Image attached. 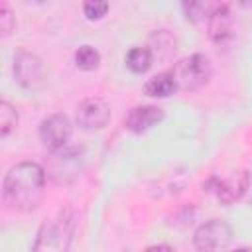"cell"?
Here are the masks:
<instances>
[{
  "label": "cell",
  "mask_w": 252,
  "mask_h": 252,
  "mask_svg": "<svg viewBox=\"0 0 252 252\" xmlns=\"http://www.w3.org/2000/svg\"><path fill=\"white\" fill-rule=\"evenodd\" d=\"M177 89V83L173 79V75L169 71H163V73H158L154 75L152 79L146 81L144 85V93L148 96H154V98H165V96H171Z\"/></svg>",
  "instance_id": "8fae6325"
},
{
  "label": "cell",
  "mask_w": 252,
  "mask_h": 252,
  "mask_svg": "<svg viewBox=\"0 0 252 252\" xmlns=\"http://www.w3.org/2000/svg\"><path fill=\"white\" fill-rule=\"evenodd\" d=\"M163 118H165L163 108H159L156 104L134 106L124 118V128L130 130L132 134H144V132L152 130L154 126H158Z\"/></svg>",
  "instance_id": "30bf717a"
},
{
  "label": "cell",
  "mask_w": 252,
  "mask_h": 252,
  "mask_svg": "<svg viewBox=\"0 0 252 252\" xmlns=\"http://www.w3.org/2000/svg\"><path fill=\"white\" fill-rule=\"evenodd\" d=\"M144 252H175V248L169 244H154V246H148Z\"/></svg>",
  "instance_id": "d6986e66"
},
{
  "label": "cell",
  "mask_w": 252,
  "mask_h": 252,
  "mask_svg": "<svg viewBox=\"0 0 252 252\" xmlns=\"http://www.w3.org/2000/svg\"><path fill=\"white\" fill-rule=\"evenodd\" d=\"M177 83V89L181 91H197L203 85L209 83L213 75V67L207 55L193 53L181 61H177L169 71Z\"/></svg>",
  "instance_id": "7a4b0ae2"
},
{
  "label": "cell",
  "mask_w": 252,
  "mask_h": 252,
  "mask_svg": "<svg viewBox=\"0 0 252 252\" xmlns=\"http://www.w3.org/2000/svg\"><path fill=\"white\" fill-rule=\"evenodd\" d=\"M73 134V126L67 114H49L39 124V140L49 152H59L67 148V142Z\"/></svg>",
  "instance_id": "5b68a950"
},
{
  "label": "cell",
  "mask_w": 252,
  "mask_h": 252,
  "mask_svg": "<svg viewBox=\"0 0 252 252\" xmlns=\"http://www.w3.org/2000/svg\"><path fill=\"white\" fill-rule=\"evenodd\" d=\"M12 71H14L16 83H18L20 87L28 89V91H37V89H41V87L47 83V69H45V63L41 61L39 55H35V53H32V51L20 49V51L14 55Z\"/></svg>",
  "instance_id": "3957f363"
},
{
  "label": "cell",
  "mask_w": 252,
  "mask_h": 252,
  "mask_svg": "<svg viewBox=\"0 0 252 252\" xmlns=\"http://www.w3.org/2000/svg\"><path fill=\"white\" fill-rule=\"evenodd\" d=\"M203 187L207 191H213L222 205H232L250 187V173L248 171H236L234 175H230L226 179L211 177L207 183H203Z\"/></svg>",
  "instance_id": "8992f818"
},
{
  "label": "cell",
  "mask_w": 252,
  "mask_h": 252,
  "mask_svg": "<svg viewBox=\"0 0 252 252\" xmlns=\"http://www.w3.org/2000/svg\"><path fill=\"white\" fill-rule=\"evenodd\" d=\"M81 158H83V154H81L79 148H63L59 152H53V159H51V165H49V175L57 183L71 181L81 169Z\"/></svg>",
  "instance_id": "9c48e42d"
},
{
  "label": "cell",
  "mask_w": 252,
  "mask_h": 252,
  "mask_svg": "<svg viewBox=\"0 0 252 252\" xmlns=\"http://www.w3.org/2000/svg\"><path fill=\"white\" fill-rule=\"evenodd\" d=\"M209 37L217 45H226L234 37V18L228 4H217L207 20Z\"/></svg>",
  "instance_id": "ba28073f"
},
{
  "label": "cell",
  "mask_w": 252,
  "mask_h": 252,
  "mask_svg": "<svg viewBox=\"0 0 252 252\" xmlns=\"http://www.w3.org/2000/svg\"><path fill=\"white\" fill-rule=\"evenodd\" d=\"M232 252H252V248H236V250H232Z\"/></svg>",
  "instance_id": "ffe728a7"
},
{
  "label": "cell",
  "mask_w": 252,
  "mask_h": 252,
  "mask_svg": "<svg viewBox=\"0 0 252 252\" xmlns=\"http://www.w3.org/2000/svg\"><path fill=\"white\" fill-rule=\"evenodd\" d=\"M217 4L213 2H197V0H191V2H183L181 8H183V14L189 22L197 24V22H203V20H209L211 12L215 10Z\"/></svg>",
  "instance_id": "5bb4252c"
},
{
  "label": "cell",
  "mask_w": 252,
  "mask_h": 252,
  "mask_svg": "<svg viewBox=\"0 0 252 252\" xmlns=\"http://www.w3.org/2000/svg\"><path fill=\"white\" fill-rule=\"evenodd\" d=\"M18 124V112L8 100H0V136L6 138Z\"/></svg>",
  "instance_id": "2e32d148"
},
{
  "label": "cell",
  "mask_w": 252,
  "mask_h": 252,
  "mask_svg": "<svg viewBox=\"0 0 252 252\" xmlns=\"http://www.w3.org/2000/svg\"><path fill=\"white\" fill-rule=\"evenodd\" d=\"M14 26H16V16H14L12 8L6 2H2L0 4V35L2 37L10 35L12 30H14Z\"/></svg>",
  "instance_id": "e0dca14e"
},
{
  "label": "cell",
  "mask_w": 252,
  "mask_h": 252,
  "mask_svg": "<svg viewBox=\"0 0 252 252\" xmlns=\"http://www.w3.org/2000/svg\"><path fill=\"white\" fill-rule=\"evenodd\" d=\"M152 63H154V55L148 45H134L126 53V67L136 75L146 73L152 67Z\"/></svg>",
  "instance_id": "7c38bea8"
},
{
  "label": "cell",
  "mask_w": 252,
  "mask_h": 252,
  "mask_svg": "<svg viewBox=\"0 0 252 252\" xmlns=\"http://www.w3.org/2000/svg\"><path fill=\"white\" fill-rule=\"evenodd\" d=\"M232 240V228L220 219H211L199 224L193 232V244L199 252H222Z\"/></svg>",
  "instance_id": "277c9868"
},
{
  "label": "cell",
  "mask_w": 252,
  "mask_h": 252,
  "mask_svg": "<svg viewBox=\"0 0 252 252\" xmlns=\"http://www.w3.org/2000/svg\"><path fill=\"white\" fill-rule=\"evenodd\" d=\"M45 169L35 161L12 165L2 181V199L12 211L30 213L39 207L45 191Z\"/></svg>",
  "instance_id": "6da1fadb"
},
{
  "label": "cell",
  "mask_w": 252,
  "mask_h": 252,
  "mask_svg": "<svg viewBox=\"0 0 252 252\" xmlns=\"http://www.w3.org/2000/svg\"><path fill=\"white\" fill-rule=\"evenodd\" d=\"M75 118L83 130H100L110 120V106L100 96H89L77 104Z\"/></svg>",
  "instance_id": "52a82bcc"
},
{
  "label": "cell",
  "mask_w": 252,
  "mask_h": 252,
  "mask_svg": "<svg viewBox=\"0 0 252 252\" xmlns=\"http://www.w3.org/2000/svg\"><path fill=\"white\" fill-rule=\"evenodd\" d=\"M150 51L158 59H167L175 51V37L167 30H156L150 35Z\"/></svg>",
  "instance_id": "4fadbf2b"
},
{
  "label": "cell",
  "mask_w": 252,
  "mask_h": 252,
  "mask_svg": "<svg viewBox=\"0 0 252 252\" xmlns=\"http://www.w3.org/2000/svg\"><path fill=\"white\" fill-rule=\"evenodd\" d=\"M83 12L89 20H100L108 12V2H104V0H87L83 4Z\"/></svg>",
  "instance_id": "ac0fdd59"
},
{
  "label": "cell",
  "mask_w": 252,
  "mask_h": 252,
  "mask_svg": "<svg viewBox=\"0 0 252 252\" xmlns=\"http://www.w3.org/2000/svg\"><path fill=\"white\" fill-rule=\"evenodd\" d=\"M100 63V53L93 45H81L75 51V65L83 71H94Z\"/></svg>",
  "instance_id": "9a60e30c"
}]
</instances>
